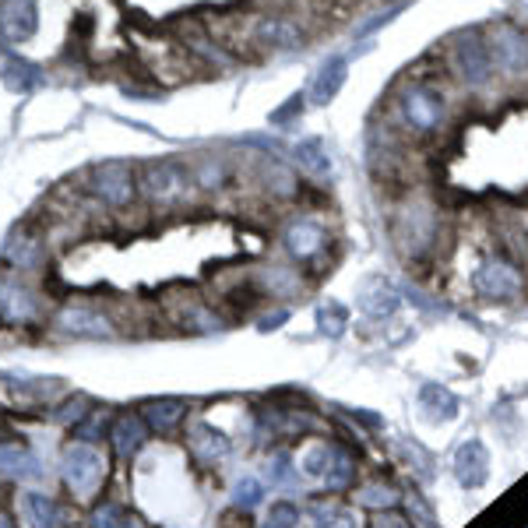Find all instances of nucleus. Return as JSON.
Masks as SVG:
<instances>
[{"label":"nucleus","instance_id":"nucleus-1","mask_svg":"<svg viewBox=\"0 0 528 528\" xmlns=\"http://www.w3.org/2000/svg\"><path fill=\"white\" fill-rule=\"evenodd\" d=\"M395 113L412 137H430L448 124V99L430 81H409L395 92Z\"/></svg>","mask_w":528,"mask_h":528},{"label":"nucleus","instance_id":"nucleus-2","mask_svg":"<svg viewBox=\"0 0 528 528\" xmlns=\"http://www.w3.org/2000/svg\"><path fill=\"white\" fill-rule=\"evenodd\" d=\"M441 237V211L426 198H409L395 215V243L405 258H422L437 247Z\"/></svg>","mask_w":528,"mask_h":528},{"label":"nucleus","instance_id":"nucleus-3","mask_svg":"<svg viewBox=\"0 0 528 528\" xmlns=\"http://www.w3.org/2000/svg\"><path fill=\"white\" fill-rule=\"evenodd\" d=\"M137 187L141 194L148 198V205L156 208H173V205H184L190 198V187H194V177H190V166L177 162V158H158V162H148L137 177Z\"/></svg>","mask_w":528,"mask_h":528},{"label":"nucleus","instance_id":"nucleus-4","mask_svg":"<svg viewBox=\"0 0 528 528\" xmlns=\"http://www.w3.org/2000/svg\"><path fill=\"white\" fill-rule=\"evenodd\" d=\"M451 71L458 75V81L465 88H486L497 67H493V53L486 43V32H462L454 43H451Z\"/></svg>","mask_w":528,"mask_h":528},{"label":"nucleus","instance_id":"nucleus-5","mask_svg":"<svg viewBox=\"0 0 528 528\" xmlns=\"http://www.w3.org/2000/svg\"><path fill=\"white\" fill-rule=\"evenodd\" d=\"M486 43L493 53V67L503 78L518 81L528 75V36L511 22H501L486 32Z\"/></svg>","mask_w":528,"mask_h":528},{"label":"nucleus","instance_id":"nucleus-6","mask_svg":"<svg viewBox=\"0 0 528 528\" xmlns=\"http://www.w3.org/2000/svg\"><path fill=\"white\" fill-rule=\"evenodd\" d=\"M472 289L486 300H518L525 292V271L511 258H486L472 271Z\"/></svg>","mask_w":528,"mask_h":528},{"label":"nucleus","instance_id":"nucleus-7","mask_svg":"<svg viewBox=\"0 0 528 528\" xmlns=\"http://www.w3.org/2000/svg\"><path fill=\"white\" fill-rule=\"evenodd\" d=\"M88 190L109 205V208H127L137 194V180H134V169L120 158H109L99 162L92 173H88Z\"/></svg>","mask_w":528,"mask_h":528},{"label":"nucleus","instance_id":"nucleus-8","mask_svg":"<svg viewBox=\"0 0 528 528\" xmlns=\"http://www.w3.org/2000/svg\"><path fill=\"white\" fill-rule=\"evenodd\" d=\"M106 479V458L88 444H71L64 451V482L75 497H92Z\"/></svg>","mask_w":528,"mask_h":528},{"label":"nucleus","instance_id":"nucleus-9","mask_svg":"<svg viewBox=\"0 0 528 528\" xmlns=\"http://www.w3.org/2000/svg\"><path fill=\"white\" fill-rule=\"evenodd\" d=\"M39 32V4L36 0H0V43L18 46Z\"/></svg>","mask_w":528,"mask_h":528},{"label":"nucleus","instance_id":"nucleus-10","mask_svg":"<svg viewBox=\"0 0 528 528\" xmlns=\"http://www.w3.org/2000/svg\"><path fill=\"white\" fill-rule=\"evenodd\" d=\"M254 43H261L268 50H296L307 43V28L300 25L289 15H261L254 22V32H250Z\"/></svg>","mask_w":528,"mask_h":528},{"label":"nucleus","instance_id":"nucleus-11","mask_svg":"<svg viewBox=\"0 0 528 528\" xmlns=\"http://www.w3.org/2000/svg\"><path fill=\"white\" fill-rule=\"evenodd\" d=\"M282 243L296 261H314L317 254L328 247V229L314 218H296L289 229L282 233Z\"/></svg>","mask_w":528,"mask_h":528},{"label":"nucleus","instance_id":"nucleus-12","mask_svg":"<svg viewBox=\"0 0 528 528\" xmlns=\"http://www.w3.org/2000/svg\"><path fill=\"white\" fill-rule=\"evenodd\" d=\"M39 314V300L36 292L25 289L22 282H0V320L4 324H28Z\"/></svg>","mask_w":528,"mask_h":528},{"label":"nucleus","instance_id":"nucleus-13","mask_svg":"<svg viewBox=\"0 0 528 528\" xmlns=\"http://www.w3.org/2000/svg\"><path fill=\"white\" fill-rule=\"evenodd\" d=\"M60 328L67 335H78V339H109L113 335V324L109 317L92 310V307H67L60 314Z\"/></svg>","mask_w":528,"mask_h":528},{"label":"nucleus","instance_id":"nucleus-14","mask_svg":"<svg viewBox=\"0 0 528 528\" xmlns=\"http://www.w3.org/2000/svg\"><path fill=\"white\" fill-rule=\"evenodd\" d=\"M360 307H363V314L373 317V320L391 317L398 310L395 286H391L388 279H381V275H370L367 282L360 286Z\"/></svg>","mask_w":528,"mask_h":528},{"label":"nucleus","instance_id":"nucleus-15","mask_svg":"<svg viewBox=\"0 0 528 528\" xmlns=\"http://www.w3.org/2000/svg\"><path fill=\"white\" fill-rule=\"evenodd\" d=\"M454 475H458V482L462 486H482L486 482V475H490V454L486 448L479 444V441H469L465 448L458 451V458H454Z\"/></svg>","mask_w":528,"mask_h":528},{"label":"nucleus","instance_id":"nucleus-16","mask_svg":"<svg viewBox=\"0 0 528 528\" xmlns=\"http://www.w3.org/2000/svg\"><path fill=\"white\" fill-rule=\"evenodd\" d=\"M345 78H349V64H345V56H331L324 67H320V75L314 78V88H310V103L314 106H328L339 92H342Z\"/></svg>","mask_w":528,"mask_h":528},{"label":"nucleus","instance_id":"nucleus-17","mask_svg":"<svg viewBox=\"0 0 528 528\" xmlns=\"http://www.w3.org/2000/svg\"><path fill=\"white\" fill-rule=\"evenodd\" d=\"M0 81L15 92V96H28V92H36L46 75H43V67L39 64H28V60H4V67H0Z\"/></svg>","mask_w":528,"mask_h":528},{"label":"nucleus","instance_id":"nucleus-18","mask_svg":"<svg viewBox=\"0 0 528 528\" xmlns=\"http://www.w3.org/2000/svg\"><path fill=\"white\" fill-rule=\"evenodd\" d=\"M145 426H148V422L141 420V416H134V412H124L120 420L113 422V430H109L113 451H117L120 458H134V451L145 444Z\"/></svg>","mask_w":528,"mask_h":528},{"label":"nucleus","instance_id":"nucleus-19","mask_svg":"<svg viewBox=\"0 0 528 528\" xmlns=\"http://www.w3.org/2000/svg\"><path fill=\"white\" fill-rule=\"evenodd\" d=\"M184 416H187V405L180 398H156V401H148L145 412H141V420L148 422L156 433H169Z\"/></svg>","mask_w":528,"mask_h":528},{"label":"nucleus","instance_id":"nucleus-20","mask_svg":"<svg viewBox=\"0 0 528 528\" xmlns=\"http://www.w3.org/2000/svg\"><path fill=\"white\" fill-rule=\"evenodd\" d=\"M187 444L190 451L201 458V462H218L222 454H229V437L226 433H218V430H211V426H194L190 433H187Z\"/></svg>","mask_w":528,"mask_h":528},{"label":"nucleus","instance_id":"nucleus-21","mask_svg":"<svg viewBox=\"0 0 528 528\" xmlns=\"http://www.w3.org/2000/svg\"><path fill=\"white\" fill-rule=\"evenodd\" d=\"M292 158H296V166H300L307 177H314V180H328V177H331V156L320 148L317 137L300 141V145L292 148Z\"/></svg>","mask_w":528,"mask_h":528},{"label":"nucleus","instance_id":"nucleus-22","mask_svg":"<svg viewBox=\"0 0 528 528\" xmlns=\"http://www.w3.org/2000/svg\"><path fill=\"white\" fill-rule=\"evenodd\" d=\"M4 254H7V261L15 264V268H25V271H32V268H39V264L46 261V247L36 237H25V233L11 239Z\"/></svg>","mask_w":528,"mask_h":528},{"label":"nucleus","instance_id":"nucleus-23","mask_svg":"<svg viewBox=\"0 0 528 528\" xmlns=\"http://www.w3.org/2000/svg\"><path fill=\"white\" fill-rule=\"evenodd\" d=\"M0 469L11 475H39L43 465L36 462V454L18 444H0Z\"/></svg>","mask_w":528,"mask_h":528},{"label":"nucleus","instance_id":"nucleus-24","mask_svg":"<svg viewBox=\"0 0 528 528\" xmlns=\"http://www.w3.org/2000/svg\"><path fill=\"white\" fill-rule=\"evenodd\" d=\"M25 511L32 518V528H56L60 511L46 493H25Z\"/></svg>","mask_w":528,"mask_h":528},{"label":"nucleus","instance_id":"nucleus-25","mask_svg":"<svg viewBox=\"0 0 528 528\" xmlns=\"http://www.w3.org/2000/svg\"><path fill=\"white\" fill-rule=\"evenodd\" d=\"M420 398H422V405L437 416V420H451L454 412H458V398L451 395L448 388H441V384H426L420 391Z\"/></svg>","mask_w":528,"mask_h":528},{"label":"nucleus","instance_id":"nucleus-26","mask_svg":"<svg viewBox=\"0 0 528 528\" xmlns=\"http://www.w3.org/2000/svg\"><path fill=\"white\" fill-rule=\"evenodd\" d=\"M352 475H356L352 454H349V451H335V454H331V465H328V472H324L328 486H331V490H349V486H352Z\"/></svg>","mask_w":528,"mask_h":528},{"label":"nucleus","instance_id":"nucleus-27","mask_svg":"<svg viewBox=\"0 0 528 528\" xmlns=\"http://www.w3.org/2000/svg\"><path fill=\"white\" fill-rule=\"evenodd\" d=\"M190 177H194V184L215 190V187H222V180H226V169H222V162L215 156H205L190 166Z\"/></svg>","mask_w":528,"mask_h":528},{"label":"nucleus","instance_id":"nucleus-28","mask_svg":"<svg viewBox=\"0 0 528 528\" xmlns=\"http://www.w3.org/2000/svg\"><path fill=\"white\" fill-rule=\"evenodd\" d=\"M360 503L363 507H373V511H388V507L398 503V490L388 486V482H370V486H363V493H360Z\"/></svg>","mask_w":528,"mask_h":528},{"label":"nucleus","instance_id":"nucleus-29","mask_svg":"<svg viewBox=\"0 0 528 528\" xmlns=\"http://www.w3.org/2000/svg\"><path fill=\"white\" fill-rule=\"evenodd\" d=\"M345 307L342 303H320V310H317V324H320V331L324 335H331V339H339L345 331Z\"/></svg>","mask_w":528,"mask_h":528},{"label":"nucleus","instance_id":"nucleus-30","mask_svg":"<svg viewBox=\"0 0 528 528\" xmlns=\"http://www.w3.org/2000/svg\"><path fill=\"white\" fill-rule=\"evenodd\" d=\"M88 525L92 528H131V522H127V514H124L117 503H96Z\"/></svg>","mask_w":528,"mask_h":528},{"label":"nucleus","instance_id":"nucleus-31","mask_svg":"<svg viewBox=\"0 0 528 528\" xmlns=\"http://www.w3.org/2000/svg\"><path fill=\"white\" fill-rule=\"evenodd\" d=\"M314 528H356V518L342 507H314Z\"/></svg>","mask_w":528,"mask_h":528},{"label":"nucleus","instance_id":"nucleus-32","mask_svg":"<svg viewBox=\"0 0 528 528\" xmlns=\"http://www.w3.org/2000/svg\"><path fill=\"white\" fill-rule=\"evenodd\" d=\"M331 454H335V448H328V444H310V448L303 451V472L324 475L328 465H331Z\"/></svg>","mask_w":528,"mask_h":528},{"label":"nucleus","instance_id":"nucleus-33","mask_svg":"<svg viewBox=\"0 0 528 528\" xmlns=\"http://www.w3.org/2000/svg\"><path fill=\"white\" fill-rule=\"evenodd\" d=\"M261 497H264V490L258 479H239L237 490H233V501H237L239 507H258Z\"/></svg>","mask_w":528,"mask_h":528},{"label":"nucleus","instance_id":"nucleus-34","mask_svg":"<svg viewBox=\"0 0 528 528\" xmlns=\"http://www.w3.org/2000/svg\"><path fill=\"white\" fill-rule=\"evenodd\" d=\"M264 528H300V511L292 503H279L271 511V518L264 522Z\"/></svg>","mask_w":528,"mask_h":528},{"label":"nucleus","instance_id":"nucleus-35","mask_svg":"<svg viewBox=\"0 0 528 528\" xmlns=\"http://www.w3.org/2000/svg\"><path fill=\"white\" fill-rule=\"evenodd\" d=\"M106 422V412H92V420L88 422H78V437H85V441H96L99 437V430H103Z\"/></svg>","mask_w":528,"mask_h":528},{"label":"nucleus","instance_id":"nucleus-36","mask_svg":"<svg viewBox=\"0 0 528 528\" xmlns=\"http://www.w3.org/2000/svg\"><path fill=\"white\" fill-rule=\"evenodd\" d=\"M300 109H303V96H292V99L282 106V109H275V113H271V124H286V120H289V117H296Z\"/></svg>","mask_w":528,"mask_h":528},{"label":"nucleus","instance_id":"nucleus-37","mask_svg":"<svg viewBox=\"0 0 528 528\" xmlns=\"http://www.w3.org/2000/svg\"><path fill=\"white\" fill-rule=\"evenodd\" d=\"M398 15V7H388V11H384V15H377V18H370L367 25L360 28V39H363V36H370V32H377V28L384 25V22H391V18H395Z\"/></svg>","mask_w":528,"mask_h":528},{"label":"nucleus","instance_id":"nucleus-38","mask_svg":"<svg viewBox=\"0 0 528 528\" xmlns=\"http://www.w3.org/2000/svg\"><path fill=\"white\" fill-rule=\"evenodd\" d=\"M377 528H412V525H409L401 514H388V511H384V514L377 518Z\"/></svg>","mask_w":528,"mask_h":528},{"label":"nucleus","instance_id":"nucleus-39","mask_svg":"<svg viewBox=\"0 0 528 528\" xmlns=\"http://www.w3.org/2000/svg\"><path fill=\"white\" fill-rule=\"evenodd\" d=\"M282 320H286V310H282V314H275V317H264V324H261V328H271V324H275V328H279V324H282Z\"/></svg>","mask_w":528,"mask_h":528},{"label":"nucleus","instance_id":"nucleus-40","mask_svg":"<svg viewBox=\"0 0 528 528\" xmlns=\"http://www.w3.org/2000/svg\"><path fill=\"white\" fill-rule=\"evenodd\" d=\"M0 528H18V525L11 522V514H4V511H0Z\"/></svg>","mask_w":528,"mask_h":528}]
</instances>
